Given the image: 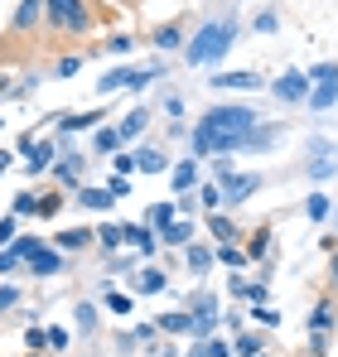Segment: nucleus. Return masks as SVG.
I'll use <instances>...</instances> for the list:
<instances>
[{
    "instance_id": "3",
    "label": "nucleus",
    "mask_w": 338,
    "mask_h": 357,
    "mask_svg": "<svg viewBox=\"0 0 338 357\" xmlns=\"http://www.w3.org/2000/svg\"><path fill=\"white\" fill-rule=\"evenodd\" d=\"M338 102V63H319L309 73V107L314 112H329Z\"/></svg>"
},
{
    "instance_id": "11",
    "label": "nucleus",
    "mask_w": 338,
    "mask_h": 357,
    "mask_svg": "<svg viewBox=\"0 0 338 357\" xmlns=\"http://www.w3.org/2000/svg\"><path fill=\"white\" fill-rule=\"evenodd\" d=\"M145 126H150V112H145V107H135L131 116H126L121 126H116V135H121V145H126V140H135V135H140Z\"/></svg>"
},
{
    "instance_id": "37",
    "label": "nucleus",
    "mask_w": 338,
    "mask_h": 357,
    "mask_svg": "<svg viewBox=\"0 0 338 357\" xmlns=\"http://www.w3.org/2000/svg\"><path fill=\"white\" fill-rule=\"evenodd\" d=\"M20 261H24V256H20L15 246H0V275H5V271H15Z\"/></svg>"
},
{
    "instance_id": "32",
    "label": "nucleus",
    "mask_w": 338,
    "mask_h": 357,
    "mask_svg": "<svg viewBox=\"0 0 338 357\" xmlns=\"http://www.w3.org/2000/svg\"><path fill=\"white\" fill-rule=\"evenodd\" d=\"M97 241H102V246H121V241H126V227H97Z\"/></svg>"
},
{
    "instance_id": "31",
    "label": "nucleus",
    "mask_w": 338,
    "mask_h": 357,
    "mask_svg": "<svg viewBox=\"0 0 338 357\" xmlns=\"http://www.w3.org/2000/svg\"><path fill=\"white\" fill-rule=\"evenodd\" d=\"M15 237H20V218L10 213V218H0V246H10Z\"/></svg>"
},
{
    "instance_id": "14",
    "label": "nucleus",
    "mask_w": 338,
    "mask_h": 357,
    "mask_svg": "<svg viewBox=\"0 0 338 357\" xmlns=\"http://www.w3.org/2000/svg\"><path fill=\"white\" fill-rule=\"evenodd\" d=\"M135 160H140V174H165V169H169V155H165V150H140Z\"/></svg>"
},
{
    "instance_id": "33",
    "label": "nucleus",
    "mask_w": 338,
    "mask_h": 357,
    "mask_svg": "<svg viewBox=\"0 0 338 357\" xmlns=\"http://www.w3.org/2000/svg\"><path fill=\"white\" fill-rule=\"evenodd\" d=\"M198 193H203V208H213V213L223 208V183H208V188H198Z\"/></svg>"
},
{
    "instance_id": "2",
    "label": "nucleus",
    "mask_w": 338,
    "mask_h": 357,
    "mask_svg": "<svg viewBox=\"0 0 338 357\" xmlns=\"http://www.w3.org/2000/svg\"><path fill=\"white\" fill-rule=\"evenodd\" d=\"M232 39H237V20H208V24H198V34L184 44V59L193 63V68L218 63L227 49H232Z\"/></svg>"
},
{
    "instance_id": "30",
    "label": "nucleus",
    "mask_w": 338,
    "mask_h": 357,
    "mask_svg": "<svg viewBox=\"0 0 338 357\" xmlns=\"http://www.w3.org/2000/svg\"><path fill=\"white\" fill-rule=\"evenodd\" d=\"M218 261H223V266H237V271L247 266V256H242V251H237L232 241H223V246H218Z\"/></svg>"
},
{
    "instance_id": "22",
    "label": "nucleus",
    "mask_w": 338,
    "mask_h": 357,
    "mask_svg": "<svg viewBox=\"0 0 338 357\" xmlns=\"http://www.w3.org/2000/svg\"><path fill=\"white\" fill-rule=\"evenodd\" d=\"M304 218H309V222L329 218V198H324V193H309V198H304Z\"/></svg>"
},
{
    "instance_id": "26",
    "label": "nucleus",
    "mask_w": 338,
    "mask_h": 357,
    "mask_svg": "<svg viewBox=\"0 0 338 357\" xmlns=\"http://www.w3.org/2000/svg\"><path fill=\"white\" fill-rule=\"evenodd\" d=\"M145 222H150V227H160V232H165L169 222H174V203H155V208H150V218H145Z\"/></svg>"
},
{
    "instance_id": "7",
    "label": "nucleus",
    "mask_w": 338,
    "mask_h": 357,
    "mask_svg": "<svg viewBox=\"0 0 338 357\" xmlns=\"http://www.w3.org/2000/svg\"><path fill=\"white\" fill-rule=\"evenodd\" d=\"M276 97L281 102H309V73H281L276 77Z\"/></svg>"
},
{
    "instance_id": "23",
    "label": "nucleus",
    "mask_w": 338,
    "mask_h": 357,
    "mask_svg": "<svg viewBox=\"0 0 338 357\" xmlns=\"http://www.w3.org/2000/svg\"><path fill=\"white\" fill-rule=\"evenodd\" d=\"M135 290H140V295H155V290H165V275H160V271H140V275H135Z\"/></svg>"
},
{
    "instance_id": "40",
    "label": "nucleus",
    "mask_w": 338,
    "mask_h": 357,
    "mask_svg": "<svg viewBox=\"0 0 338 357\" xmlns=\"http://www.w3.org/2000/svg\"><path fill=\"white\" fill-rule=\"evenodd\" d=\"M15 299H20L15 285H0V314H5V309H15Z\"/></svg>"
},
{
    "instance_id": "25",
    "label": "nucleus",
    "mask_w": 338,
    "mask_h": 357,
    "mask_svg": "<svg viewBox=\"0 0 338 357\" xmlns=\"http://www.w3.org/2000/svg\"><path fill=\"white\" fill-rule=\"evenodd\" d=\"M179 44H184L179 24H165V29H155V49H179Z\"/></svg>"
},
{
    "instance_id": "29",
    "label": "nucleus",
    "mask_w": 338,
    "mask_h": 357,
    "mask_svg": "<svg viewBox=\"0 0 338 357\" xmlns=\"http://www.w3.org/2000/svg\"><path fill=\"white\" fill-rule=\"evenodd\" d=\"M107 309H112L116 319H126V314L135 309V299H131V295H116V290H112V295H107Z\"/></svg>"
},
{
    "instance_id": "52",
    "label": "nucleus",
    "mask_w": 338,
    "mask_h": 357,
    "mask_svg": "<svg viewBox=\"0 0 338 357\" xmlns=\"http://www.w3.org/2000/svg\"><path fill=\"white\" fill-rule=\"evenodd\" d=\"M334 285H338V256H334Z\"/></svg>"
},
{
    "instance_id": "36",
    "label": "nucleus",
    "mask_w": 338,
    "mask_h": 357,
    "mask_svg": "<svg viewBox=\"0 0 338 357\" xmlns=\"http://www.w3.org/2000/svg\"><path fill=\"white\" fill-rule=\"evenodd\" d=\"M24 213H39V198L34 193H20L15 198V218H24Z\"/></svg>"
},
{
    "instance_id": "21",
    "label": "nucleus",
    "mask_w": 338,
    "mask_h": 357,
    "mask_svg": "<svg viewBox=\"0 0 338 357\" xmlns=\"http://www.w3.org/2000/svg\"><path fill=\"white\" fill-rule=\"evenodd\" d=\"M193 178H198V165H193V160L174 165V188H179V193H184V188H193Z\"/></svg>"
},
{
    "instance_id": "15",
    "label": "nucleus",
    "mask_w": 338,
    "mask_h": 357,
    "mask_svg": "<svg viewBox=\"0 0 338 357\" xmlns=\"http://www.w3.org/2000/svg\"><path fill=\"white\" fill-rule=\"evenodd\" d=\"M189 271H193V275H208V271H213V251H208V246H189Z\"/></svg>"
},
{
    "instance_id": "6",
    "label": "nucleus",
    "mask_w": 338,
    "mask_h": 357,
    "mask_svg": "<svg viewBox=\"0 0 338 357\" xmlns=\"http://www.w3.org/2000/svg\"><path fill=\"white\" fill-rule=\"evenodd\" d=\"M256 188H261V174H232V169H227L223 174V203L237 208V203H247Z\"/></svg>"
},
{
    "instance_id": "53",
    "label": "nucleus",
    "mask_w": 338,
    "mask_h": 357,
    "mask_svg": "<svg viewBox=\"0 0 338 357\" xmlns=\"http://www.w3.org/2000/svg\"><path fill=\"white\" fill-rule=\"evenodd\" d=\"M29 357H44V353H29Z\"/></svg>"
},
{
    "instance_id": "44",
    "label": "nucleus",
    "mask_w": 338,
    "mask_h": 357,
    "mask_svg": "<svg viewBox=\"0 0 338 357\" xmlns=\"http://www.w3.org/2000/svg\"><path fill=\"white\" fill-rule=\"evenodd\" d=\"M203 348H208V357H232V348L227 343H213V338H203Z\"/></svg>"
},
{
    "instance_id": "51",
    "label": "nucleus",
    "mask_w": 338,
    "mask_h": 357,
    "mask_svg": "<svg viewBox=\"0 0 338 357\" xmlns=\"http://www.w3.org/2000/svg\"><path fill=\"white\" fill-rule=\"evenodd\" d=\"M5 165H10V155H0V174H5Z\"/></svg>"
},
{
    "instance_id": "24",
    "label": "nucleus",
    "mask_w": 338,
    "mask_h": 357,
    "mask_svg": "<svg viewBox=\"0 0 338 357\" xmlns=\"http://www.w3.org/2000/svg\"><path fill=\"white\" fill-rule=\"evenodd\" d=\"M87 241H92V232H87V227H73V232H63V237H58V246H63V251H82Z\"/></svg>"
},
{
    "instance_id": "45",
    "label": "nucleus",
    "mask_w": 338,
    "mask_h": 357,
    "mask_svg": "<svg viewBox=\"0 0 338 357\" xmlns=\"http://www.w3.org/2000/svg\"><path fill=\"white\" fill-rule=\"evenodd\" d=\"M49 348H68V328H49Z\"/></svg>"
},
{
    "instance_id": "50",
    "label": "nucleus",
    "mask_w": 338,
    "mask_h": 357,
    "mask_svg": "<svg viewBox=\"0 0 338 357\" xmlns=\"http://www.w3.org/2000/svg\"><path fill=\"white\" fill-rule=\"evenodd\" d=\"M189 357H208V348H203V343H198V348H193V353H189Z\"/></svg>"
},
{
    "instance_id": "12",
    "label": "nucleus",
    "mask_w": 338,
    "mask_h": 357,
    "mask_svg": "<svg viewBox=\"0 0 338 357\" xmlns=\"http://www.w3.org/2000/svg\"><path fill=\"white\" fill-rule=\"evenodd\" d=\"M78 203H82V208H97V213H107V208L116 203V193H112V188H82V193H78Z\"/></svg>"
},
{
    "instance_id": "38",
    "label": "nucleus",
    "mask_w": 338,
    "mask_h": 357,
    "mask_svg": "<svg viewBox=\"0 0 338 357\" xmlns=\"http://www.w3.org/2000/svg\"><path fill=\"white\" fill-rule=\"evenodd\" d=\"M112 169H116V174H131V169H140V160H135V155H116Z\"/></svg>"
},
{
    "instance_id": "42",
    "label": "nucleus",
    "mask_w": 338,
    "mask_h": 357,
    "mask_svg": "<svg viewBox=\"0 0 338 357\" xmlns=\"http://www.w3.org/2000/svg\"><path fill=\"white\" fill-rule=\"evenodd\" d=\"M58 208H63V198H39V218H54Z\"/></svg>"
},
{
    "instance_id": "39",
    "label": "nucleus",
    "mask_w": 338,
    "mask_h": 357,
    "mask_svg": "<svg viewBox=\"0 0 338 357\" xmlns=\"http://www.w3.org/2000/svg\"><path fill=\"white\" fill-rule=\"evenodd\" d=\"M24 343H29L34 353H44V343H49V333H44V328H29V333H24Z\"/></svg>"
},
{
    "instance_id": "41",
    "label": "nucleus",
    "mask_w": 338,
    "mask_h": 357,
    "mask_svg": "<svg viewBox=\"0 0 338 357\" xmlns=\"http://www.w3.org/2000/svg\"><path fill=\"white\" fill-rule=\"evenodd\" d=\"M107 54H131V39H126V34H116V39H107Z\"/></svg>"
},
{
    "instance_id": "9",
    "label": "nucleus",
    "mask_w": 338,
    "mask_h": 357,
    "mask_svg": "<svg viewBox=\"0 0 338 357\" xmlns=\"http://www.w3.org/2000/svg\"><path fill=\"white\" fill-rule=\"evenodd\" d=\"M329 324H334V304L324 299V304H314V314H309V333H314V348L324 353V333H329Z\"/></svg>"
},
{
    "instance_id": "1",
    "label": "nucleus",
    "mask_w": 338,
    "mask_h": 357,
    "mask_svg": "<svg viewBox=\"0 0 338 357\" xmlns=\"http://www.w3.org/2000/svg\"><path fill=\"white\" fill-rule=\"evenodd\" d=\"M256 112L251 107H213L198 116V130H193V155H223V150H237L247 145V135L256 130Z\"/></svg>"
},
{
    "instance_id": "19",
    "label": "nucleus",
    "mask_w": 338,
    "mask_h": 357,
    "mask_svg": "<svg viewBox=\"0 0 338 357\" xmlns=\"http://www.w3.org/2000/svg\"><path fill=\"white\" fill-rule=\"evenodd\" d=\"M102 121V112H73V116H63V130H92Z\"/></svg>"
},
{
    "instance_id": "47",
    "label": "nucleus",
    "mask_w": 338,
    "mask_h": 357,
    "mask_svg": "<svg viewBox=\"0 0 338 357\" xmlns=\"http://www.w3.org/2000/svg\"><path fill=\"white\" fill-rule=\"evenodd\" d=\"M237 348H242V357H251V353H261V338H242Z\"/></svg>"
},
{
    "instance_id": "43",
    "label": "nucleus",
    "mask_w": 338,
    "mask_h": 357,
    "mask_svg": "<svg viewBox=\"0 0 338 357\" xmlns=\"http://www.w3.org/2000/svg\"><path fill=\"white\" fill-rule=\"evenodd\" d=\"M256 319H261V324H281V309H271V304H261V309H256Z\"/></svg>"
},
{
    "instance_id": "48",
    "label": "nucleus",
    "mask_w": 338,
    "mask_h": 357,
    "mask_svg": "<svg viewBox=\"0 0 338 357\" xmlns=\"http://www.w3.org/2000/svg\"><path fill=\"white\" fill-rule=\"evenodd\" d=\"M78 68H82V63H78V59H63V63H58V77H73Z\"/></svg>"
},
{
    "instance_id": "34",
    "label": "nucleus",
    "mask_w": 338,
    "mask_h": 357,
    "mask_svg": "<svg viewBox=\"0 0 338 357\" xmlns=\"http://www.w3.org/2000/svg\"><path fill=\"white\" fill-rule=\"evenodd\" d=\"M97 150H121V135H116L112 126H102V130H97Z\"/></svg>"
},
{
    "instance_id": "46",
    "label": "nucleus",
    "mask_w": 338,
    "mask_h": 357,
    "mask_svg": "<svg viewBox=\"0 0 338 357\" xmlns=\"http://www.w3.org/2000/svg\"><path fill=\"white\" fill-rule=\"evenodd\" d=\"M107 188H112L116 198H126V193H131V183H126V174H116V178H112V183H107Z\"/></svg>"
},
{
    "instance_id": "28",
    "label": "nucleus",
    "mask_w": 338,
    "mask_h": 357,
    "mask_svg": "<svg viewBox=\"0 0 338 357\" xmlns=\"http://www.w3.org/2000/svg\"><path fill=\"white\" fill-rule=\"evenodd\" d=\"M208 227H213V237H218V241H232V237H237V227L227 222L223 213H213V218H208Z\"/></svg>"
},
{
    "instance_id": "35",
    "label": "nucleus",
    "mask_w": 338,
    "mask_h": 357,
    "mask_svg": "<svg viewBox=\"0 0 338 357\" xmlns=\"http://www.w3.org/2000/svg\"><path fill=\"white\" fill-rule=\"evenodd\" d=\"M276 24H281L276 10H261V15H256V34H276Z\"/></svg>"
},
{
    "instance_id": "49",
    "label": "nucleus",
    "mask_w": 338,
    "mask_h": 357,
    "mask_svg": "<svg viewBox=\"0 0 338 357\" xmlns=\"http://www.w3.org/2000/svg\"><path fill=\"white\" fill-rule=\"evenodd\" d=\"M266 241H271V232H256V237H251V256H261V251H266Z\"/></svg>"
},
{
    "instance_id": "17",
    "label": "nucleus",
    "mask_w": 338,
    "mask_h": 357,
    "mask_svg": "<svg viewBox=\"0 0 338 357\" xmlns=\"http://www.w3.org/2000/svg\"><path fill=\"white\" fill-rule=\"evenodd\" d=\"M193 232H198L193 222H169V227H165V241H169V246H189V241H193Z\"/></svg>"
},
{
    "instance_id": "18",
    "label": "nucleus",
    "mask_w": 338,
    "mask_h": 357,
    "mask_svg": "<svg viewBox=\"0 0 338 357\" xmlns=\"http://www.w3.org/2000/svg\"><path fill=\"white\" fill-rule=\"evenodd\" d=\"M49 165H54V145H49V140H44V145H29V169L39 174V169H49Z\"/></svg>"
},
{
    "instance_id": "5",
    "label": "nucleus",
    "mask_w": 338,
    "mask_h": 357,
    "mask_svg": "<svg viewBox=\"0 0 338 357\" xmlns=\"http://www.w3.org/2000/svg\"><path fill=\"white\" fill-rule=\"evenodd\" d=\"M150 68H112L107 77H97V92H121V87H131V92H140V87H150Z\"/></svg>"
},
{
    "instance_id": "20",
    "label": "nucleus",
    "mask_w": 338,
    "mask_h": 357,
    "mask_svg": "<svg viewBox=\"0 0 338 357\" xmlns=\"http://www.w3.org/2000/svg\"><path fill=\"white\" fill-rule=\"evenodd\" d=\"M160 328H165V333H193V314H165Z\"/></svg>"
},
{
    "instance_id": "13",
    "label": "nucleus",
    "mask_w": 338,
    "mask_h": 357,
    "mask_svg": "<svg viewBox=\"0 0 338 357\" xmlns=\"http://www.w3.org/2000/svg\"><path fill=\"white\" fill-rule=\"evenodd\" d=\"M126 241H131L135 251H155V232H150V222H131V227H126Z\"/></svg>"
},
{
    "instance_id": "4",
    "label": "nucleus",
    "mask_w": 338,
    "mask_h": 357,
    "mask_svg": "<svg viewBox=\"0 0 338 357\" xmlns=\"http://www.w3.org/2000/svg\"><path fill=\"white\" fill-rule=\"evenodd\" d=\"M49 20H54L58 29H68V34H82L92 24V15H87L82 0H49Z\"/></svg>"
},
{
    "instance_id": "10",
    "label": "nucleus",
    "mask_w": 338,
    "mask_h": 357,
    "mask_svg": "<svg viewBox=\"0 0 338 357\" xmlns=\"http://www.w3.org/2000/svg\"><path fill=\"white\" fill-rule=\"evenodd\" d=\"M213 87H232V92H256V87H261V77H256V73H218V77H213Z\"/></svg>"
},
{
    "instance_id": "16",
    "label": "nucleus",
    "mask_w": 338,
    "mask_h": 357,
    "mask_svg": "<svg viewBox=\"0 0 338 357\" xmlns=\"http://www.w3.org/2000/svg\"><path fill=\"white\" fill-rule=\"evenodd\" d=\"M39 5H49V0H24V5L15 10V29H34V20H39Z\"/></svg>"
},
{
    "instance_id": "27",
    "label": "nucleus",
    "mask_w": 338,
    "mask_h": 357,
    "mask_svg": "<svg viewBox=\"0 0 338 357\" xmlns=\"http://www.w3.org/2000/svg\"><path fill=\"white\" fill-rule=\"evenodd\" d=\"M73 319H78V328H82V333H92V328H97V309H92V304H78V309H73Z\"/></svg>"
},
{
    "instance_id": "8",
    "label": "nucleus",
    "mask_w": 338,
    "mask_h": 357,
    "mask_svg": "<svg viewBox=\"0 0 338 357\" xmlns=\"http://www.w3.org/2000/svg\"><path fill=\"white\" fill-rule=\"evenodd\" d=\"M29 271H34V275H63L68 266H63L58 246H44V241H39V246L29 251Z\"/></svg>"
}]
</instances>
